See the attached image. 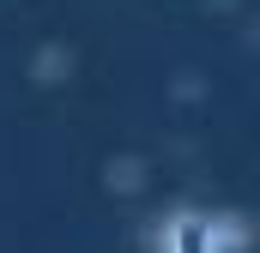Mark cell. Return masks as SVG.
<instances>
[{
    "instance_id": "obj_1",
    "label": "cell",
    "mask_w": 260,
    "mask_h": 253,
    "mask_svg": "<svg viewBox=\"0 0 260 253\" xmlns=\"http://www.w3.org/2000/svg\"><path fill=\"white\" fill-rule=\"evenodd\" d=\"M145 247L151 253H248V223H242V211H224V205H176L151 223Z\"/></svg>"
}]
</instances>
